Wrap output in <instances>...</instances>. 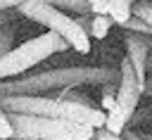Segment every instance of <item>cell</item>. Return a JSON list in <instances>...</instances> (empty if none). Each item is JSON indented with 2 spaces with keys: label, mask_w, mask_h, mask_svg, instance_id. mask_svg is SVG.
Masks as SVG:
<instances>
[{
  "label": "cell",
  "mask_w": 152,
  "mask_h": 140,
  "mask_svg": "<svg viewBox=\"0 0 152 140\" xmlns=\"http://www.w3.org/2000/svg\"><path fill=\"white\" fill-rule=\"evenodd\" d=\"M102 128L109 131V133H114V135H121V131L126 128V116L119 112V107L104 112V123H102Z\"/></svg>",
  "instance_id": "cell-8"
},
{
  "label": "cell",
  "mask_w": 152,
  "mask_h": 140,
  "mask_svg": "<svg viewBox=\"0 0 152 140\" xmlns=\"http://www.w3.org/2000/svg\"><path fill=\"white\" fill-rule=\"evenodd\" d=\"M90 140H124V138L121 135H114V133H109V131H104L100 126V128H93V138Z\"/></svg>",
  "instance_id": "cell-15"
},
{
  "label": "cell",
  "mask_w": 152,
  "mask_h": 140,
  "mask_svg": "<svg viewBox=\"0 0 152 140\" xmlns=\"http://www.w3.org/2000/svg\"><path fill=\"white\" fill-rule=\"evenodd\" d=\"M114 107H116V97H114V93H102L100 109H102V112H109V109H114Z\"/></svg>",
  "instance_id": "cell-16"
},
{
  "label": "cell",
  "mask_w": 152,
  "mask_h": 140,
  "mask_svg": "<svg viewBox=\"0 0 152 140\" xmlns=\"http://www.w3.org/2000/svg\"><path fill=\"white\" fill-rule=\"evenodd\" d=\"M69 50L66 40H62L55 31H45L43 36H36L31 40H24L21 45L7 50L0 57V78H14L40 64L43 59Z\"/></svg>",
  "instance_id": "cell-3"
},
{
  "label": "cell",
  "mask_w": 152,
  "mask_h": 140,
  "mask_svg": "<svg viewBox=\"0 0 152 140\" xmlns=\"http://www.w3.org/2000/svg\"><path fill=\"white\" fill-rule=\"evenodd\" d=\"M119 83V71L109 66H57L40 74L21 76V78H0V97L2 95H48L62 88H81V85H102Z\"/></svg>",
  "instance_id": "cell-1"
},
{
  "label": "cell",
  "mask_w": 152,
  "mask_h": 140,
  "mask_svg": "<svg viewBox=\"0 0 152 140\" xmlns=\"http://www.w3.org/2000/svg\"><path fill=\"white\" fill-rule=\"evenodd\" d=\"M121 28H124V31H133V33H147V36H152V24H147V21L133 17V14L121 24Z\"/></svg>",
  "instance_id": "cell-13"
},
{
  "label": "cell",
  "mask_w": 152,
  "mask_h": 140,
  "mask_svg": "<svg viewBox=\"0 0 152 140\" xmlns=\"http://www.w3.org/2000/svg\"><path fill=\"white\" fill-rule=\"evenodd\" d=\"M109 28H112V19H109L107 14H90V33H88V36L102 40V38L109 33Z\"/></svg>",
  "instance_id": "cell-9"
},
{
  "label": "cell",
  "mask_w": 152,
  "mask_h": 140,
  "mask_svg": "<svg viewBox=\"0 0 152 140\" xmlns=\"http://www.w3.org/2000/svg\"><path fill=\"white\" fill-rule=\"evenodd\" d=\"M0 140H14V138H0Z\"/></svg>",
  "instance_id": "cell-20"
},
{
  "label": "cell",
  "mask_w": 152,
  "mask_h": 140,
  "mask_svg": "<svg viewBox=\"0 0 152 140\" xmlns=\"http://www.w3.org/2000/svg\"><path fill=\"white\" fill-rule=\"evenodd\" d=\"M131 14L142 19V21H147V24H152V0H135V2H131Z\"/></svg>",
  "instance_id": "cell-11"
},
{
  "label": "cell",
  "mask_w": 152,
  "mask_h": 140,
  "mask_svg": "<svg viewBox=\"0 0 152 140\" xmlns=\"http://www.w3.org/2000/svg\"><path fill=\"white\" fill-rule=\"evenodd\" d=\"M88 5H90V14H107L109 0H88Z\"/></svg>",
  "instance_id": "cell-17"
},
{
  "label": "cell",
  "mask_w": 152,
  "mask_h": 140,
  "mask_svg": "<svg viewBox=\"0 0 152 140\" xmlns=\"http://www.w3.org/2000/svg\"><path fill=\"white\" fill-rule=\"evenodd\" d=\"M57 100H69V102H78V104H93L90 97L86 93H81L78 88H62V90H57Z\"/></svg>",
  "instance_id": "cell-12"
},
{
  "label": "cell",
  "mask_w": 152,
  "mask_h": 140,
  "mask_svg": "<svg viewBox=\"0 0 152 140\" xmlns=\"http://www.w3.org/2000/svg\"><path fill=\"white\" fill-rule=\"evenodd\" d=\"M131 2H135V0H109V5H107V17L112 19V24L121 26V24L131 17Z\"/></svg>",
  "instance_id": "cell-7"
},
{
  "label": "cell",
  "mask_w": 152,
  "mask_h": 140,
  "mask_svg": "<svg viewBox=\"0 0 152 140\" xmlns=\"http://www.w3.org/2000/svg\"><path fill=\"white\" fill-rule=\"evenodd\" d=\"M124 45H126V59L131 62L135 76H138V83H140V90L142 95L147 93L150 95V36L147 33H133V31H126L124 36Z\"/></svg>",
  "instance_id": "cell-5"
},
{
  "label": "cell",
  "mask_w": 152,
  "mask_h": 140,
  "mask_svg": "<svg viewBox=\"0 0 152 140\" xmlns=\"http://www.w3.org/2000/svg\"><path fill=\"white\" fill-rule=\"evenodd\" d=\"M7 121L12 126L14 140H90L93 128L71 123L57 116H33L7 112Z\"/></svg>",
  "instance_id": "cell-2"
},
{
  "label": "cell",
  "mask_w": 152,
  "mask_h": 140,
  "mask_svg": "<svg viewBox=\"0 0 152 140\" xmlns=\"http://www.w3.org/2000/svg\"><path fill=\"white\" fill-rule=\"evenodd\" d=\"M0 138H12V126L7 121V112L0 107Z\"/></svg>",
  "instance_id": "cell-14"
},
{
  "label": "cell",
  "mask_w": 152,
  "mask_h": 140,
  "mask_svg": "<svg viewBox=\"0 0 152 140\" xmlns=\"http://www.w3.org/2000/svg\"><path fill=\"white\" fill-rule=\"evenodd\" d=\"M121 138L124 140H150V135L147 133H140V131H121Z\"/></svg>",
  "instance_id": "cell-18"
},
{
  "label": "cell",
  "mask_w": 152,
  "mask_h": 140,
  "mask_svg": "<svg viewBox=\"0 0 152 140\" xmlns=\"http://www.w3.org/2000/svg\"><path fill=\"white\" fill-rule=\"evenodd\" d=\"M14 36H17V24L14 21H7V24H0V57L14 47Z\"/></svg>",
  "instance_id": "cell-10"
},
{
  "label": "cell",
  "mask_w": 152,
  "mask_h": 140,
  "mask_svg": "<svg viewBox=\"0 0 152 140\" xmlns=\"http://www.w3.org/2000/svg\"><path fill=\"white\" fill-rule=\"evenodd\" d=\"M17 14L45 26L48 31H55L76 52H81V55L90 52V36H86L81 31V26L76 24V19L69 17L64 9H59V7L50 5V2H21L17 7Z\"/></svg>",
  "instance_id": "cell-4"
},
{
  "label": "cell",
  "mask_w": 152,
  "mask_h": 140,
  "mask_svg": "<svg viewBox=\"0 0 152 140\" xmlns=\"http://www.w3.org/2000/svg\"><path fill=\"white\" fill-rule=\"evenodd\" d=\"M114 97H116L119 112H121L126 119L133 114V109L138 107V102H140V97H142L138 76H135V71H133V66H131V62H128L126 57L121 59V66H119V83H116Z\"/></svg>",
  "instance_id": "cell-6"
},
{
  "label": "cell",
  "mask_w": 152,
  "mask_h": 140,
  "mask_svg": "<svg viewBox=\"0 0 152 140\" xmlns=\"http://www.w3.org/2000/svg\"><path fill=\"white\" fill-rule=\"evenodd\" d=\"M7 21H17V9H5V12H0V24H7Z\"/></svg>",
  "instance_id": "cell-19"
}]
</instances>
